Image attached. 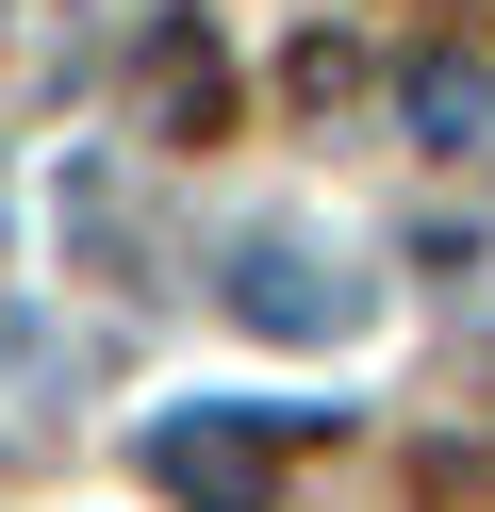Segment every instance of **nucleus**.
I'll return each mask as SVG.
<instances>
[{
  "mask_svg": "<svg viewBox=\"0 0 495 512\" xmlns=\"http://www.w3.org/2000/svg\"><path fill=\"white\" fill-rule=\"evenodd\" d=\"M297 430H314V413H165V430H149V479L182 512H264V463H281Z\"/></svg>",
  "mask_w": 495,
  "mask_h": 512,
  "instance_id": "f257e3e1",
  "label": "nucleus"
},
{
  "mask_svg": "<svg viewBox=\"0 0 495 512\" xmlns=\"http://www.w3.org/2000/svg\"><path fill=\"white\" fill-rule=\"evenodd\" d=\"M231 314H248V331H281V347H314V331H347V281H330L314 248L248 232V248H231Z\"/></svg>",
  "mask_w": 495,
  "mask_h": 512,
  "instance_id": "f03ea898",
  "label": "nucleus"
},
{
  "mask_svg": "<svg viewBox=\"0 0 495 512\" xmlns=\"http://www.w3.org/2000/svg\"><path fill=\"white\" fill-rule=\"evenodd\" d=\"M479 116H495V83H479V67H413V133H429V149H462Z\"/></svg>",
  "mask_w": 495,
  "mask_h": 512,
  "instance_id": "7ed1b4c3",
  "label": "nucleus"
}]
</instances>
